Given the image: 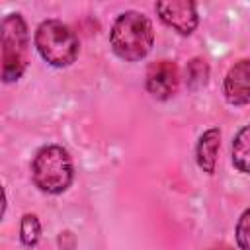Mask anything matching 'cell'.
Returning <instances> with one entry per match:
<instances>
[{
  "label": "cell",
  "mask_w": 250,
  "mask_h": 250,
  "mask_svg": "<svg viewBox=\"0 0 250 250\" xmlns=\"http://www.w3.org/2000/svg\"><path fill=\"white\" fill-rule=\"evenodd\" d=\"M219 143H221V131L217 127L207 129L199 137V143H197V164L207 174H213L215 172Z\"/></svg>",
  "instance_id": "ba28073f"
},
{
  "label": "cell",
  "mask_w": 250,
  "mask_h": 250,
  "mask_svg": "<svg viewBox=\"0 0 250 250\" xmlns=\"http://www.w3.org/2000/svg\"><path fill=\"white\" fill-rule=\"evenodd\" d=\"M109 43L113 53L123 61H141L145 59L154 43V29L150 20L135 10L123 12L111 25Z\"/></svg>",
  "instance_id": "6da1fadb"
},
{
  "label": "cell",
  "mask_w": 250,
  "mask_h": 250,
  "mask_svg": "<svg viewBox=\"0 0 250 250\" xmlns=\"http://www.w3.org/2000/svg\"><path fill=\"white\" fill-rule=\"evenodd\" d=\"M207 78H209V66L203 59H191L186 66V84L195 90V88H201L207 84Z\"/></svg>",
  "instance_id": "30bf717a"
},
{
  "label": "cell",
  "mask_w": 250,
  "mask_h": 250,
  "mask_svg": "<svg viewBox=\"0 0 250 250\" xmlns=\"http://www.w3.org/2000/svg\"><path fill=\"white\" fill-rule=\"evenodd\" d=\"M180 84L178 66L172 61H158L146 70V90L156 100H168L176 94Z\"/></svg>",
  "instance_id": "8992f818"
},
{
  "label": "cell",
  "mask_w": 250,
  "mask_h": 250,
  "mask_svg": "<svg viewBox=\"0 0 250 250\" xmlns=\"http://www.w3.org/2000/svg\"><path fill=\"white\" fill-rule=\"evenodd\" d=\"M209 250H232L230 246H215V248H209Z\"/></svg>",
  "instance_id": "4fadbf2b"
},
{
  "label": "cell",
  "mask_w": 250,
  "mask_h": 250,
  "mask_svg": "<svg viewBox=\"0 0 250 250\" xmlns=\"http://www.w3.org/2000/svg\"><path fill=\"white\" fill-rule=\"evenodd\" d=\"M236 242L240 250H250V207L240 215L236 223Z\"/></svg>",
  "instance_id": "7c38bea8"
},
{
  "label": "cell",
  "mask_w": 250,
  "mask_h": 250,
  "mask_svg": "<svg viewBox=\"0 0 250 250\" xmlns=\"http://www.w3.org/2000/svg\"><path fill=\"white\" fill-rule=\"evenodd\" d=\"M39 236H41V225H39V219L35 215H23L21 217V223H20V238L23 242V246L27 248H33L37 242H39Z\"/></svg>",
  "instance_id": "8fae6325"
},
{
  "label": "cell",
  "mask_w": 250,
  "mask_h": 250,
  "mask_svg": "<svg viewBox=\"0 0 250 250\" xmlns=\"http://www.w3.org/2000/svg\"><path fill=\"white\" fill-rule=\"evenodd\" d=\"M33 184L45 193H62L68 189L74 178V166L70 154L59 145L41 146L31 162Z\"/></svg>",
  "instance_id": "7a4b0ae2"
},
{
  "label": "cell",
  "mask_w": 250,
  "mask_h": 250,
  "mask_svg": "<svg viewBox=\"0 0 250 250\" xmlns=\"http://www.w3.org/2000/svg\"><path fill=\"white\" fill-rule=\"evenodd\" d=\"M223 94L232 105L250 102V59H242L229 68L223 82Z\"/></svg>",
  "instance_id": "52a82bcc"
},
{
  "label": "cell",
  "mask_w": 250,
  "mask_h": 250,
  "mask_svg": "<svg viewBox=\"0 0 250 250\" xmlns=\"http://www.w3.org/2000/svg\"><path fill=\"white\" fill-rule=\"evenodd\" d=\"M35 47L43 61L57 68L72 64L78 57V37L61 20H45L37 25Z\"/></svg>",
  "instance_id": "3957f363"
},
{
  "label": "cell",
  "mask_w": 250,
  "mask_h": 250,
  "mask_svg": "<svg viewBox=\"0 0 250 250\" xmlns=\"http://www.w3.org/2000/svg\"><path fill=\"white\" fill-rule=\"evenodd\" d=\"M232 164L238 172L250 174V125L242 127L232 141Z\"/></svg>",
  "instance_id": "9c48e42d"
},
{
  "label": "cell",
  "mask_w": 250,
  "mask_h": 250,
  "mask_svg": "<svg viewBox=\"0 0 250 250\" xmlns=\"http://www.w3.org/2000/svg\"><path fill=\"white\" fill-rule=\"evenodd\" d=\"M156 14L158 18L172 29H176L180 35H189L197 27L199 16L197 8L189 0H166L156 2Z\"/></svg>",
  "instance_id": "5b68a950"
},
{
  "label": "cell",
  "mask_w": 250,
  "mask_h": 250,
  "mask_svg": "<svg viewBox=\"0 0 250 250\" xmlns=\"http://www.w3.org/2000/svg\"><path fill=\"white\" fill-rule=\"evenodd\" d=\"M29 62V33L21 14L2 20V80H18Z\"/></svg>",
  "instance_id": "277c9868"
}]
</instances>
